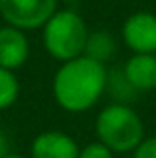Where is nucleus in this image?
I'll list each match as a JSON object with an SVG mask.
<instances>
[{
	"label": "nucleus",
	"mask_w": 156,
	"mask_h": 158,
	"mask_svg": "<svg viewBox=\"0 0 156 158\" xmlns=\"http://www.w3.org/2000/svg\"><path fill=\"white\" fill-rule=\"evenodd\" d=\"M132 158H156V136L142 140L132 152Z\"/></svg>",
	"instance_id": "ddd939ff"
},
{
	"label": "nucleus",
	"mask_w": 156,
	"mask_h": 158,
	"mask_svg": "<svg viewBox=\"0 0 156 158\" xmlns=\"http://www.w3.org/2000/svg\"><path fill=\"white\" fill-rule=\"evenodd\" d=\"M58 10V0H0V16L18 30L42 28Z\"/></svg>",
	"instance_id": "20e7f679"
},
{
	"label": "nucleus",
	"mask_w": 156,
	"mask_h": 158,
	"mask_svg": "<svg viewBox=\"0 0 156 158\" xmlns=\"http://www.w3.org/2000/svg\"><path fill=\"white\" fill-rule=\"evenodd\" d=\"M88 26L76 10H56L52 18L42 26V42L46 52L60 62L84 56Z\"/></svg>",
	"instance_id": "7ed1b4c3"
},
{
	"label": "nucleus",
	"mask_w": 156,
	"mask_h": 158,
	"mask_svg": "<svg viewBox=\"0 0 156 158\" xmlns=\"http://www.w3.org/2000/svg\"><path fill=\"white\" fill-rule=\"evenodd\" d=\"M106 64H100L88 56H78L74 60L62 62V66L56 70L52 78V94L62 110L80 114L100 100L106 92Z\"/></svg>",
	"instance_id": "f257e3e1"
},
{
	"label": "nucleus",
	"mask_w": 156,
	"mask_h": 158,
	"mask_svg": "<svg viewBox=\"0 0 156 158\" xmlns=\"http://www.w3.org/2000/svg\"><path fill=\"white\" fill-rule=\"evenodd\" d=\"M8 154V138L2 130H0V158H4Z\"/></svg>",
	"instance_id": "4468645a"
},
{
	"label": "nucleus",
	"mask_w": 156,
	"mask_h": 158,
	"mask_svg": "<svg viewBox=\"0 0 156 158\" xmlns=\"http://www.w3.org/2000/svg\"><path fill=\"white\" fill-rule=\"evenodd\" d=\"M80 148L72 136L60 130H44L32 140V158H78Z\"/></svg>",
	"instance_id": "423d86ee"
},
{
	"label": "nucleus",
	"mask_w": 156,
	"mask_h": 158,
	"mask_svg": "<svg viewBox=\"0 0 156 158\" xmlns=\"http://www.w3.org/2000/svg\"><path fill=\"white\" fill-rule=\"evenodd\" d=\"M58 2H64V4H78V2H82V0H58Z\"/></svg>",
	"instance_id": "2eb2a0df"
},
{
	"label": "nucleus",
	"mask_w": 156,
	"mask_h": 158,
	"mask_svg": "<svg viewBox=\"0 0 156 158\" xmlns=\"http://www.w3.org/2000/svg\"><path fill=\"white\" fill-rule=\"evenodd\" d=\"M18 94H20V82L16 74L0 66V110L10 108L18 100Z\"/></svg>",
	"instance_id": "9d476101"
},
{
	"label": "nucleus",
	"mask_w": 156,
	"mask_h": 158,
	"mask_svg": "<svg viewBox=\"0 0 156 158\" xmlns=\"http://www.w3.org/2000/svg\"><path fill=\"white\" fill-rule=\"evenodd\" d=\"M124 76L136 92L156 88V54H132L124 66Z\"/></svg>",
	"instance_id": "6e6552de"
},
{
	"label": "nucleus",
	"mask_w": 156,
	"mask_h": 158,
	"mask_svg": "<svg viewBox=\"0 0 156 158\" xmlns=\"http://www.w3.org/2000/svg\"><path fill=\"white\" fill-rule=\"evenodd\" d=\"M122 38L132 54H156V14L134 12L122 24Z\"/></svg>",
	"instance_id": "39448f33"
},
{
	"label": "nucleus",
	"mask_w": 156,
	"mask_h": 158,
	"mask_svg": "<svg viewBox=\"0 0 156 158\" xmlns=\"http://www.w3.org/2000/svg\"><path fill=\"white\" fill-rule=\"evenodd\" d=\"M4 158H24V156H20V154H6Z\"/></svg>",
	"instance_id": "dca6fc26"
},
{
	"label": "nucleus",
	"mask_w": 156,
	"mask_h": 158,
	"mask_svg": "<svg viewBox=\"0 0 156 158\" xmlns=\"http://www.w3.org/2000/svg\"><path fill=\"white\" fill-rule=\"evenodd\" d=\"M98 142L108 146L112 152L124 154L134 152L136 146L144 140V122L130 104H112L104 106L96 118Z\"/></svg>",
	"instance_id": "f03ea898"
},
{
	"label": "nucleus",
	"mask_w": 156,
	"mask_h": 158,
	"mask_svg": "<svg viewBox=\"0 0 156 158\" xmlns=\"http://www.w3.org/2000/svg\"><path fill=\"white\" fill-rule=\"evenodd\" d=\"M106 90H110V94L114 96V102H120V104H128L130 100H134L136 96V90L130 86V82L126 80L124 72H108V84Z\"/></svg>",
	"instance_id": "9b49d317"
},
{
	"label": "nucleus",
	"mask_w": 156,
	"mask_h": 158,
	"mask_svg": "<svg viewBox=\"0 0 156 158\" xmlns=\"http://www.w3.org/2000/svg\"><path fill=\"white\" fill-rule=\"evenodd\" d=\"M78 158H114V152L102 142H90L84 148H80Z\"/></svg>",
	"instance_id": "f8f14e48"
},
{
	"label": "nucleus",
	"mask_w": 156,
	"mask_h": 158,
	"mask_svg": "<svg viewBox=\"0 0 156 158\" xmlns=\"http://www.w3.org/2000/svg\"><path fill=\"white\" fill-rule=\"evenodd\" d=\"M116 54V40L108 30H92L88 32V40H86L84 56L92 58V60L106 64L110 58H114Z\"/></svg>",
	"instance_id": "1a4fd4ad"
},
{
	"label": "nucleus",
	"mask_w": 156,
	"mask_h": 158,
	"mask_svg": "<svg viewBox=\"0 0 156 158\" xmlns=\"http://www.w3.org/2000/svg\"><path fill=\"white\" fill-rule=\"evenodd\" d=\"M30 56V42L26 34L14 26L0 28V66L6 70H18Z\"/></svg>",
	"instance_id": "0eeeda50"
}]
</instances>
